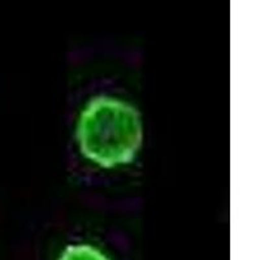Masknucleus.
Returning <instances> with one entry per match:
<instances>
[{
	"instance_id": "nucleus-2",
	"label": "nucleus",
	"mask_w": 260,
	"mask_h": 260,
	"mask_svg": "<svg viewBox=\"0 0 260 260\" xmlns=\"http://www.w3.org/2000/svg\"><path fill=\"white\" fill-rule=\"evenodd\" d=\"M59 260H110L91 245H72L65 248Z\"/></svg>"
},
{
	"instance_id": "nucleus-1",
	"label": "nucleus",
	"mask_w": 260,
	"mask_h": 260,
	"mask_svg": "<svg viewBox=\"0 0 260 260\" xmlns=\"http://www.w3.org/2000/svg\"><path fill=\"white\" fill-rule=\"evenodd\" d=\"M77 142L85 157L104 168L129 164L142 143L141 115L112 96H95L81 112Z\"/></svg>"
}]
</instances>
